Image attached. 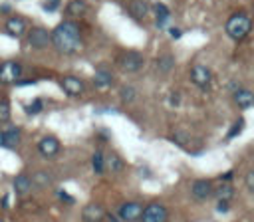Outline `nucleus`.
Here are the masks:
<instances>
[{
	"instance_id": "obj_32",
	"label": "nucleus",
	"mask_w": 254,
	"mask_h": 222,
	"mask_svg": "<svg viewBox=\"0 0 254 222\" xmlns=\"http://www.w3.org/2000/svg\"><path fill=\"white\" fill-rule=\"evenodd\" d=\"M56 194H58V198H60L62 202H65V204H73V202H75V198H73V196H69V194H67L65 190H62V188H58V190H56Z\"/></svg>"
},
{
	"instance_id": "obj_30",
	"label": "nucleus",
	"mask_w": 254,
	"mask_h": 222,
	"mask_svg": "<svg viewBox=\"0 0 254 222\" xmlns=\"http://www.w3.org/2000/svg\"><path fill=\"white\" fill-rule=\"evenodd\" d=\"M244 186H246V190H248L250 194H254V168L246 172V176H244Z\"/></svg>"
},
{
	"instance_id": "obj_28",
	"label": "nucleus",
	"mask_w": 254,
	"mask_h": 222,
	"mask_svg": "<svg viewBox=\"0 0 254 222\" xmlns=\"http://www.w3.org/2000/svg\"><path fill=\"white\" fill-rule=\"evenodd\" d=\"M10 119V101L8 99H0V123Z\"/></svg>"
},
{
	"instance_id": "obj_20",
	"label": "nucleus",
	"mask_w": 254,
	"mask_h": 222,
	"mask_svg": "<svg viewBox=\"0 0 254 222\" xmlns=\"http://www.w3.org/2000/svg\"><path fill=\"white\" fill-rule=\"evenodd\" d=\"M173 67H175V57H173L171 54H163V56H159V57H157V69H159V73H161V75L171 73V71H173Z\"/></svg>"
},
{
	"instance_id": "obj_42",
	"label": "nucleus",
	"mask_w": 254,
	"mask_h": 222,
	"mask_svg": "<svg viewBox=\"0 0 254 222\" xmlns=\"http://www.w3.org/2000/svg\"><path fill=\"white\" fill-rule=\"evenodd\" d=\"M0 222H6V220H0Z\"/></svg>"
},
{
	"instance_id": "obj_41",
	"label": "nucleus",
	"mask_w": 254,
	"mask_h": 222,
	"mask_svg": "<svg viewBox=\"0 0 254 222\" xmlns=\"http://www.w3.org/2000/svg\"><path fill=\"white\" fill-rule=\"evenodd\" d=\"M0 8H2V10H4V12H10V6H8V4H2V6H0Z\"/></svg>"
},
{
	"instance_id": "obj_24",
	"label": "nucleus",
	"mask_w": 254,
	"mask_h": 222,
	"mask_svg": "<svg viewBox=\"0 0 254 222\" xmlns=\"http://www.w3.org/2000/svg\"><path fill=\"white\" fill-rule=\"evenodd\" d=\"M91 165H93V170L95 174H103L107 168H105V155L101 151H95L93 157H91Z\"/></svg>"
},
{
	"instance_id": "obj_1",
	"label": "nucleus",
	"mask_w": 254,
	"mask_h": 222,
	"mask_svg": "<svg viewBox=\"0 0 254 222\" xmlns=\"http://www.w3.org/2000/svg\"><path fill=\"white\" fill-rule=\"evenodd\" d=\"M50 38L60 54H73L81 46V26L73 20H64L54 28Z\"/></svg>"
},
{
	"instance_id": "obj_2",
	"label": "nucleus",
	"mask_w": 254,
	"mask_h": 222,
	"mask_svg": "<svg viewBox=\"0 0 254 222\" xmlns=\"http://www.w3.org/2000/svg\"><path fill=\"white\" fill-rule=\"evenodd\" d=\"M224 30H226V36L232 38V40H242L248 36V32L252 30V18L246 14V12H236L232 14L226 24H224Z\"/></svg>"
},
{
	"instance_id": "obj_27",
	"label": "nucleus",
	"mask_w": 254,
	"mask_h": 222,
	"mask_svg": "<svg viewBox=\"0 0 254 222\" xmlns=\"http://www.w3.org/2000/svg\"><path fill=\"white\" fill-rule=\"evenodd\" d=\"M242 129H244V119L240 117V119H238V121L234 123V127H232V129H230V131L226 133V137H224V141H230V139H234V137H236V135H238V133H240Z\"/></svg>"
},
{
	"instance_id": "obj_9",
	"label": "nucleus",
	"mask_w": 254,
	"mask_h": 222,
	"mask_svg": "<svg viewBox=\"0 0 254 222\" xmlns=\"http://www.w3.org/2000/svg\"><path fill=\"white\" fill-rule=\"evenodd\" d=\"M22 77V65L18 61H4L0 65V81L2 83H16Z\"/></svg>"
},
{
	"instance_id": "obj_34",
	"label": "nucleus",
	"mask_w": 254,
	"mask_h": 222,
	"mask_svg": "<svg viewBox=\"0 0 254 222\" xmlns=\"http://www.w3.org/2000/svg\"><path fill=\"white\" fill-rule=\"evenodd\" d=\"M232 178H234V170H226V172H222V174L218 176L220 182H230Z\"/></svg>"
},
{
	"instance_id": "obj_18",
	"label": "nucleus",
	"mask_w": 254,
	"mask_h": 222,
	"mask_svg": "<svg viewBox=\"0 0 254 222\" xmlns=\"http://www.w3.org/2000/svg\"><path fill=\"white\" fill-rule=\"evenodd\" d=\"M212 194H214L216 200H232V196H234V186H232V182H220L218 186H214Z\"/></svg>"
},
{
	"instance_id": "obj_40",
	"label": "nucleus",
	"mask_w": 254,
	"mask_h": 222,
	"mask_svg": "<svg viewBox=\"0 0 254 222\" xmlns=\"http://www.w3.org/2000/svg\"><path fill=\"white\" fill-rule=\"evenodd\" d=\"M171 103H173V105H179V95H177V93L171 95Z\"/></svg>"
},
{
	"instance_id": "obj_8",
	"label": "nucleus",
	"mask_w": 254,
	"mask_h": 222,
	"mask_svg": "<svg viewBox=\"0 0 254 222\" xmlns=\"http://www.w3.org/2000/svg\"><path fill=\"white\" fill-rule=\"evenodd\" d=\"M62 145L58 141V137H52V135H46L38 141V153L44 157V159H54L58 153H60Z\"/></svg>"
},
{
	"instance_id": "obj_38",
	"label": "nucleus",
	"mask_w": 254,
	"mask_h": 222,
	"mask_svg": "<svg viewBox=\"0 0 254 222\" xmlns=\"http://www.w3.org/2000/svg\"><path fill=\"white\" fill-rule=\"evenodd\" d=\"M105 218H107L109 222H119V218H117L115 214H107V212H105Z\"/></svg>"
},
{
	"instance_id": "obj_36",
	"label": "nucleus",
	"mask_w": 254,
	"mask_h": 222,
	"mask_svg": "<svg viewBox=\"0 0 254 222\" xmlns=\"http://www.w3.org/2000/svg\"><path fill=\"white\" fill-rule=\"evenodd\" d=\"M32 83H36V79H20V81H16V85H32Z\"/></svg>"
},
{
	"instance_id": "obj_37",
	"label": "nucleus",
	"mask_w": 254,
	"mask_h": 222,
	"mask_svg": "<svg viewBox=\"0 0 254 222\" xmlns=\"http://www.w3.org/2000/svg\"><path fill=\"white\" fill-rule=\"evenodd\" d=\"M8 206H10V196L4 194V196H2V208H8Z\"/></svg>"
},
{
	"instance_id": "obj_33",
	"label": "nucleus",
	"mask_w": 254,
	"mask_h": 222,
	"mask_svg": "<svg viewBox=\"0 0 254 222\" xmlns=\"http://www.w3.org/2000/svg\"><path fill=\"white\" fill-rule=\"evenodd\" d=\"M230 210V200H216V212L226 214Z\"/></svg>"
},
{
	"instance_id": "obj_12",
	"label": "nucleus",
	"mask_w": 254,
	"mask_h": 222,
	"mask_svg": "<svg viewBox=\"0 0 254 222\" xmlns=\"http://www.w3.org/2000/svg\"><path fill=\"white\" fill-rule=\"evenodd\" d=\"M190 79H192L194 85L206 87V85L210 83V79H212V73H210V69H208L206 65H194V67L190 69Z\"/></svg>"
},
{
	"instance_id": "obj_4",
	"label": "nucleus",
	"mask_w": 254,
	"mask_h": 222,
	"mask_svg": "<svg viewBox=\"0 0 254 222\" xmlns=\"http://www.w3.org/2000/svg\"><path fill=\"white\" fill-rule=\"evenodd\" d=\"M143 204L137 202V200H129V202H123L119 208H117V218L119 222H137L141 220V214H143Z\"/></svg>"
},
{
	"instance_id": "obj_26",
	"label": "nucleus",
	"mask_w": 254,
	"mask_h": 222,
	"mask_svg": "<svg viewBox=\"0 0 254 222\" xmlns=\"http://www.w3.org/2000/svg\"><path fill=\"white\" fill-rule=\"evenodd\" d=\"M42 107H44L42 99H38V97H36V99H32L24 109H26V113H28V115H38V113L42 111Z\"/></svg>"
},
{
	"instance_id": "obj_7",
	"label": "nucleus",
	"mask_w": 254,
	"mask_h": 222,
	"mask_svg": "<svg viewBox=\"0 0 254 222\" xmlns=\"http://www.w3.org/2000/svg\"><path fill=\"white\" fill-rule=\"evenodd\" d=\"M50 42H52L50 32H48L44 26H36V28H32V30H28V44H30L32 48L44 50V48L50 46Z\"/></svg>"
},
{
	"instance_id": "obj_39",
	"label": "nucleus",
	"mask_w": 254,
	"mask_h": 222,
	"mask_svg": "<svg viewBox=\"0 0 254 222\" xmlns=\"http://www.w3.org/2000/svg\"><path fill=\"white\" fill-rule=\"evenodd\" d=\"M0 147L8 149V145H6V139H4V131H0Z\"/></svg>"
},
{
	"instance_id": "obj_25",
	"label": "nucleus",
	"mask_w": 254,
	"mask_h": 222,
	"mask_svg": "<svg viewBox=\"0 0 254 222\" xmlns=\"http://www.w3.org/2000/svg\"><path fill=\"white\" fill-rule=\"evenodd\" d=\"M119 97H121V101H123V103H131V101H135L137 91H135V87H133V85H123V87L119 89Z\"/></svg>"
},
{
	"instance_id": "obj_16",
	"label": "nucleus",
	"mask_w": 254,
	"mask_h": 222,
	"mask_svg": "<svg viewBox=\"0 0 254 222\" xmlns=\"http://www.w3.org/2000/svg\"><path fill=\"white\" fill-rule=\"evenodd\" d=\"M234 103L240 107V109H248L254 105V93L248 91V89H236L234 91Z\"/></svg>"
},
{
	"instance_id": "obj_3",
	"label": "nucleus",
	"mask_w": 254,
	"mask_h": 222,
	"mask_svg": "<svg viewBox=\"0 0 254 222\" xmlns=\"http://www.w3.org/2000/svg\"><path fill=\"white\" fill-rule=\"evenodd\" d=\"M143 63H145L143 56H141L139 52H135V50H125V52H121V54L117 56V65H119L123 71H127V73L139 71V69L143 67Z\"/></svg>"
},
{
	"instance_id": "obj_11",
	"label": "nucleus",
	"mask_w": 254,
	"mask_h": 222,
	"mask_svg": "<svg viewBox=\"0 0 254 222\" xmlns=\"http://www.w3.org/2000/svg\"><path fill=\"white\" fill-rule=\"evenodd\" d=\"M60 85L67 95H81L83 93V81L75 75H64L60 79Z\"/></svg>"
},
{
	"instance_id": "obj_17",
	"label": "nucleus",
	"mask_w": 254,
	"mask_h": 222,
	"mask_svg": "<svg viewBox=\"0 0 254 222\" xmlns=\"http://www.w3.org/2000/svg\"><path fill=\"white\" fill-rule=\"evenodd\" d=\"M127 12L131 14V18L143 20V18L147 16V12H149V6H147L145 0H131L129 6H127Z\"/></svg>"
},
{
	"instance_id": "obj_22",
	"label": "nucleus",
	"mask_w": 254,
	"mask_h": 222,
	"mask_svg": "<svg viewBox=\"0 0 254 222\" xmlns=\"http://www.w3.org/2000/svg\"><path fill=\"white\" fill-rule=\"evenodd\" d=\"M4 139H6L8 149H14V147H18V145H20L22 133H20V129H18V127H8V129L4 131Z\"/></svg>"
},
{
	"instance_id": "obj_14",
	"label": "nucleus",
	"mask_w": 254,
	"mask_h": 222,
	"mask_svg": "<svg viewBox=\"0 0 254 222\" xmlns=\"http://www.w3.org/2000/svg\"><path fill=\"white\" fill-rule=\"evenodd\" d=\"M91 81H93V85H95L97 89H107V87L113 83V75H111L109 69L97 67L95 73H93V77H91Z\"/></svg>"
},
{
	"instance_id": "obj_10",
	"label": "nucleus",
	"mask_w": 254,
	"mask_h": 222,
	"mask_svg": "<svg viewBox=\"0 0 254 222\" xmlns=\"http://www.w3.org/2000/svg\"><path fill=\"white\" fill-rule=\"evenodd\" d=\"M103 218H105V210H103L101 204L89 202L81 210V220L83 222H103Z\"/></svg>"
},
{
	"instance_id": "obj_5",
	"label": "nucleus",
	"mask_w": 254,
	"mask_h": 222,
	"mask_svg": "<svg viewBox=\"0 0 254 222\" xmlns=\"http://www.w3.org/2000/svg\"><path fill=\"white\" fill-rule=\"evenodd\" d=\"M141 222H169V210L161 202H151L143 208Z\"/></svg>"
},
{
	"instance_id": "obj_29",
	"label": "nucleus",
	"mask_w": 254,
	"mask_h": 222,
	"mask_svg": "<svg viewBox=\"0 0 254 222\" xmlns=\"http://www.w3.org/2000/svg\"><path fill=\"white\" fill-rule=\"evenodd\" d=\"M32 184H38V186H48V184H50V176H48L44 170H40V172H36V176L32 178Z\"/></svg>"
},
{
	"instance_id": "obj_19",
	"label": "nucleus",
	"mask_w": 254,
	"mask_h": 222,
	"mask_svg": "<svg viewBox=\"0 0 254 222\" xmlns=\"http://www.w3.org/2000/svg\"><path fill=\"white\" fill-rule=\"evenodd\" d=\"M153 12H155L157 26H159V28H165V26H167V22H169V18H171V10H169L165 4L157 2V4L153 6Z\"/></svg>"
},
{
	"instance_id": "obj_23",
	"label": "nucleus",
	"mask_w": 254,
	"mask_h": 222,
	"mask_svg": "<svg viewBox=\"0 0 254 222\" xmlns=\"http://www.w3.org/2000/svg\"><path fill=\"white\" fill-rule=\"evenodd\" d=\"M123 166H125V163H123V159H121L119 155L111 153V155L105 157V168H109L111 172H121Z\"/></svg>"
},
{
	"instance_id": "obj_6",
	"label": "nucleus",
	"mask_w": 254,
	"mask_h": 222,
	"mask_svg": "<svg viewBox=\"0 0 254 222\" xmlns=\"http://www.w3.org/2000/svg\"><path fill=\"white\" fill-rule=\"evenodd\" d=\"M212 190H214V186H212V180H208V178H196V180L190 184V196H192L196 202L208 200V198L212 196Z\"/></svg>"
},
{
	"instance_id": "obj_21",
	"label": "nucleus",
	"mask_w": 254,
	"mask_h": 222,
	"mask_svg": "<svg viewBox=\"0 0 254 222\" xmlns=\"http://www.w3.org/2000/svg\"><path fill=\"white\" fill-rule=\"evenodd\" d=\"M85 12H87V2H85V0H71V2L67 4V8H65V14L75 16V18L83 16Z\"/></svg>"
},
{
	"instance_id": "obj_31",
	"label": "nucleus",
	"mask_w": 254,
	"mask_h": 222,
	"mask_svg": "<svg viewBox=\"0 0 254 222\" xmlns=\"http://www.w3.org/2000/svg\"><path fill=\"white\" fill-rule=\"evenodd\" d=\"M60 2H62V0H44V2H42V8H44L46 12H56V10L60 8Z\"/></svg>"
},
{
	"instance_id": "obj_35",
	"label": "nucleus",
	"mask_w": 254,
	"mask_h": 222,
	"mask_svg": "<svg viewBox=\"0 0 254 222\" xmlns=\"http://www.w3.org/2000/svg\"><path fill=\"white\" fill-rule=\"evenodd\" d=\"M169 34H171V36H173L175 40H179V38L183 36V32H181L179 28H175V26H173V28H169Z\"/></svg>"
},
{
	"instance_id": "obj_13",
	"label": "nucleus",
	"mask_w": 254,
	"mask_h": 222,
	"mask_svg": "<svg viewBox=\"0 0 254 222\" xmlns=\"http://www.w3.org/2000/svg\"><path fill=\"white\" fill-rule=\"evenodd\" d=\"M26 32V22L22 18H8V22L4 24V34L12 36V38H20Z\"/></svg>"
},
{
	"instance_id": "obj_15",
	"label": "nucleus",
	"mask_w": 254,
	"mask_h": 222,
	"mask_svg": "<svg viewBox=\"0 0 254 222\" xmlns=\"http://www.w3.org/2000/svg\"><path fill=\"white\" fill-rule=\"evenodd\" d=\"M12 186H14V192L18 194V196H28L30 194V190H32V178L28 176V174H18V176H14V182H12Z\"/></svg>"
}]
</instances>
